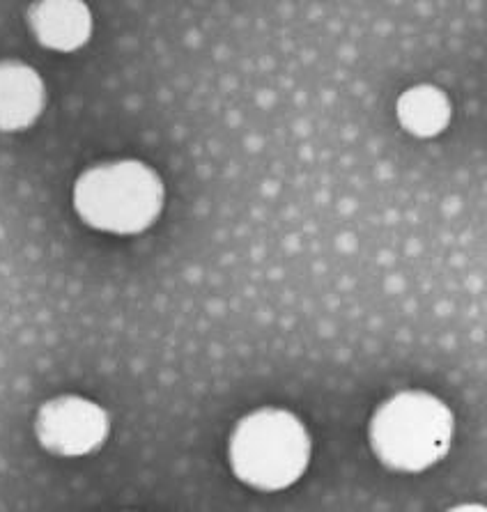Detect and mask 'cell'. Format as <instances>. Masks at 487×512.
I'll return each mask as SVG.
<instances>
[{
    "mask_svg": "<svg viewBox=\"0 0 487 512\" xmlns=\"http://www.w3.org/2000/svg\"><path fill=\"white\" fill-rule=\"evenodd\" d=\"M451 102L437 85H414L398 97L396 115L400 127L416 138H435L451 122Z\"/></svg>",
    "mask_w": 487,
    "mask_h": 512,
    "instance_id": "52a82bcc",
    "label": "cell"
},
{
    "mask_svg": "<svg viewBox=\"0 0 487 512\" xmlns=\"http://www.w3.org/2000/svg\"><path fill=\"white\" fill-rule=\"evenodd\" d=\"M313 441L288 409L262 407L239 418L228 444V462L239 483L260 492L288 490L304 476Z\"/></svg>",
    "mask_w": 487,
    "mask_h": 512,
    "instance_id": "6da1fadb",
    "label": "cell"
},
{
    "mask_svg": "<svg viewBox=\"0 0 487 512\" xmlns=\"http://www.w3.org/2000/svg\"><path fill=\"white\" fill-rule=\"evenodd\" d=\"M28 26L44 49L74 53L90 42L95 21L85 0H35Z\"/></svg>",
    "mask_w": 487,
    "mask_h": 512,
    "instance_id": "5b68a950",
    "label": "cell"
},
{
    "mask_svg": "<svg viewBox=\"0 0 487 512\" xmlns=\"http://www.w3.org/2000/svg\"><path fill=\"white\" fill-rule=\"evenodd\" d=\"M455 421L444 400L428 391L391 395L375 409L368 441L391 471L421 473L442 462L453 444Z\"/></svg>",
    "mask_w": 487,
    "mask_h": 512,
    "instance_id": "3957f363",
    "label": "cell"
},
{
    "mask_svg": "<svg viewBox=\"0 0 487 512\" xmlns=\"http://www.w3.org/2000/svg\"><path fill=\"white\" fill-rule=\"evenodd\" d=\"M33 428L44 451L58 457H83L106 444L111 416L83 395H58L37 409Z\"/></svg>",
    "mask_w": 487,
    "mask_h": 512,
    "instance_id": "277c9868",
    "label": "cell"
},
{
    "mask_svg": "<svg viewBox=\"0 0 487 512\" xmlns=\"http://www.w3.org/2000/svg\"><path fill=\"white\" fill-rule=\"evenodd\" d=\"M46 85L35 67L21 60H0V131L17 134L42 118Z\"/></svg>",
    "mask_w": 487,
    "mask_h": 512,
    "instance_id": "8992f818",
    "label": "cell"
},
{
    "mask_svg": "<svg viewBox=\"0 0 487 512\" xmlns=\"http://www.w3.org/2000/svg\"><path fill=\"white\" fill-rule=\"evenodd\" d=\"M72 203L85 226L111 235H141L164 212L166 186L143 161H108L79 175Z\"/></svg>",
    "mask_w": 487,
    "mask_h": 512,
    "instance_id": "7a4b0ae2",
    "label": "cell"
}]
</instances>
